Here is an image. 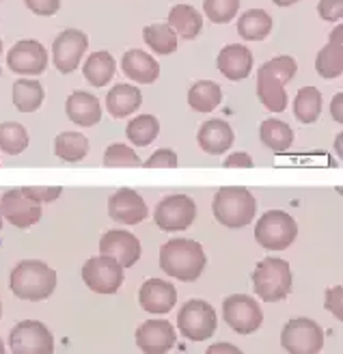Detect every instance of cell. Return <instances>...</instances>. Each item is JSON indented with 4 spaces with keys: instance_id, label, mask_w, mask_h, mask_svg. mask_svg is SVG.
<instances>
[{
    "instance_id": "50",
    "label": "cell",
    "mask_w": 343,
    "mask_h": 354,
    "mask_svg": "<svg viewBox=\"0 0 343 354\" xmlns=\"http://www.w3.org/2000/svg\"><path fill=\"white\" fill-rule=\"evenodd\" d=\"M0 229H3V212H0Z\"/></svg>"
},
{
    "instance_id": "47",
    "label": "cell",
    "mask_w": 343,
    "mask_h": 354,
    "mask_svg": "<svg viewBox=\"0 0 343 354\" xmlns=\"http://www.w3.org/2000/svg\"><path fill=\"white\" fill-rule=\"evenodd\" d=\"M272 3H275L277 7H290V5H296L298 0H272Z\"/></svg>"
},
{
    "instance_id": "6",
    "label": "cell",
    "mask_w": 343,
    "mask_h": 354,
    "mask_svg": "<svg viewBox=\"0 0 343 354\" xmlns=\"http://www.w3.org/2000/svg\"><path fill=\"white\" fill-rule=\"evenodd\" d=\"M298 236L296 221L281 209H270L255 225V240L268 251L290 249Z\"/></svg>"
},
{
    "instance_id": "32",
    "label": "cell",
    "mask_w": 343,
    "mask_h": 354,
    "mask_svg": "<svg viewBox=\"0 0 343 354\" xmlns=\"http://www.w3.org/2000/svg\"><path fill=\"white\" fill-rule=\"evenodd\" d=\"M54 153L65 162H80L89 153V140L80 132H61L54 138Z\"/></svg>"
},
{
    "instance_id": "38",
    "label": "cell",
    "mask_w": 343,
    "mask_h": 354,
    "mask_svg": "<svg viewBox=\"0 0 343 354\" xmlns=\"http://www.w3.org/2000/svg\"><path fill=\"white\" fill-rule=\"evenodd\" d=\"M104 165L106 167H140L138 156L134 153V149H130L128 145L115 143L106 149L104 153Z\"/></svg>"
},
{
    "instance_id": "48",
    "label": "cell",
    "mask_w": 343,
    "mask_h": 354,
    "mask_svg": "<svg viewBox=\"0 0 343 354\" xmlns=\"http://www.w3.org/2000/svg\"><path fill=\"white\" fill-rule=\"evenodd\" d=\"M341 140H343V136L339 134V136H337V151H339V153H341Z\"/></svg>"
},
{
    "instance_id": "40",
    "label": "cell",
    "mask_w": 343,
    "mask_h": 354,
    "mask_svg": "<svg viewBox=\"0 0 343 354\" xmlns=\"http://www.w3.org/2000/svg\"><path fill=\"white\" fill-rule=\"evenodd\" d=\"M145 169H175L177 167V153L173 149H158L149 156V160L142 162Z\"/></svg>"
},
{
    "instance_id": "20",
    "label": "cell",
    "mask_w": 343,
    "mask_h": 354,
    "mask_svg": "<svg viewBox=\"0 0 343 354\" xmlns=\"http://www.w3.org/2000/svg\"><path fill=\"white\" fill-rule=\"evenodd\" d=\"M216 65H219L221 74L225 78H229L233 82L244 80L252 69V52L242 44L225 46L221 50L219 59H216Z\"/></svg>"
},
{
    "instance_id": "41",
    "label": "cell",
    "mask_w": 343,
    "mask_h": 354,
    "mask_svg": "<svg viewBox=\"0 0 343 354\" xmlns=\"http://www.w3.org/2000/svg\"><path fill=\"white\" fill-rule=\"evenodd\" d=\"M317 13L326 22H339L343 15V0H319Z\"/></svg>"
},
{
    "instance_id": "4",
    "label": "cell",
    "mask_w": 343,
    "mask_h": 354,
    "mask_svg": "<svg viewBox=\"0 0 343 354\" xmlns=\"http://www.w3.org/2000/svg\"><path fill=\"white\" fill-rule=\"evenodd\" d=\"M212 212L214 218L227 229H242L255 218L257 201L242 186H225L216 192Z\"/></svg>"
},
{
    "instance_id": "30",
    "label": "cell",
    "mask_w": 343,
    "mask_h": 354,
    "mask_svg": "<svg viewBox=\"0 0 343 354\" xmlns=\"http://www.w3.org/2000/svg\"><path fill=\"white\" fill-rule=\"evenodd\" d=\"M44 86L39 80L20 78L13 82V104L20 113H33L37 111L44 102Z\"/></svg>"
},
{
    "instance_id": "43",
    "label": "cell",
    "mask_w": 343,
    "mask_h": 354,
    "mask_svg": "<svg viewBox=\"0 0 343 354\" xmlns=\"http://www.w3.org/2000/svg\"><path fill=\"white\" fill-rule=\"evenodd\" d=\"M326 309L335 313V317L343 320V309H341V288H333L326 292Z\"/></svg>"
},
{
    "instance_id": "46",
    "label": "cell",
    "mask_w": 343,
    "mask_h": 354,
    "mask_svg": "<svg viewBox=\"0 0 343 354\" xmlns=\"http://www.w3.org/2000/svg\"><path fill=\"white\" fill-rule=\"evenodd\" d=\"M341 102H343V95H341V93H337V95L333 97V117H335V121H337V123H341V121H343V115H341Z\"/></svg>"
},
{
    "instance_id": "8",
    "label": "cell",
    "mask_w": 343,
    "mask_h": 354,
    "mask_svg": "<svg viewBox=\"0 0 343 354\" xmlns=\"http://www.w3.org/2000/svg\"><path fill=\"white\" fill-rule=\"evenodd\" d=\"M281 346L290 354H317L324 346V330L309 317H294L283 326Z\"/></svg>"
},
{
    "instance_id": "22",
    "label": "cell",
    "mask_w": 343,
    "mask_h": 354,
    "mask_svg": "<svg viewBox=\"0 0 343 354\" xmlns=\"http://www.w3.org/2000/svg\"><path fill=\"white\" fill-rule=\"evenodd\" d=\"M65 113L71 119V123L82 128H91L98 126L102 119V106L95 95L86 91H74L65 102Z\"/></svg>"
},
{
    "instance_id": "1",
    "label": "cell",
    "mask_w": 343,
    "mask_h": 354,
    "mask_svg": "<svg viewBox=\"0 0 343 354\" xmlns=\"http://www.w3.org/2000/svg\"><path fill=\"white\" fill-rule=\"evenodd\" d=\"M205 261L207 259L201 244L194 240H186V238L169 240L160 249V268L169 277L184 283H192L201 277Z\"/></svg>"
},
{
    "instance_id": "51",
    "label": "cell",
    "mask_w": 343,
    "mask_h": 354,
    "mask_svg": "<svg viewBox=\"0 0 343 354\" xmlns=\"http://www.w3.org/2000/svg\"><path fill=\"white\" fill-rule=\"evenodd\" d=\"M0 55H3V39H0Z\"/></svg>"
},
{
    "instance_id": "42",
    "label": "cell",
    "mask_w": 343,
    "mask_h": 354,
    "mask_svg": "<svg viewBox=\"0 0 343 354\" xmlns=\"http://www.w3.org/2000/svg\"><path fill=\"white\" fill-rule=\"evenodd\" d=\"M24 3L33 13L44 17H50L61 9V0H24Z\"/></svg>"
},
{
    "instance_id": "39",
    "label": "cell",
    "mask_w": 343,
    "mask_h": 354,
    "mask_svg": "<svg viewBox=\"0 0 343 354\" xmlns=\"http://www.w3.org/2000/svg\"><path fill=\"white\" fill-rule=\"evenodd\" d=\"M22 192L33 201L46 203V201H57L61 197L63 188L61 186H24Z\"/></svg>"
},
{
    "instance_id": "31",
    "label": "cell",
    "mask_w": 343,
    "mask_h": 354,
    "mask_svg": "<svg viewBox=\"0 0 343 354\" xmlns=\"http://www.w3.org/2000/svg\"><path fill=\"white\" fill-rule=\"evenodd\" d=\"M82 74H84L89 84H93L98 88L106 86L115 76V59H113V55H108V52H93V55L86 59V63L82 67Z\"/></svg>"
},
{
    "instance_id": "36",
    "label": "cell",
    "mask_w": 343,
    "mask_h": 354,
    "mask_svg": "<svg viewBox=\"0 0 343 354\" xmlns=\"http://www.w3.org/2000/svg\"><path fill=\"white\" fill-rule=\"evenodd\" d=\"M26 147H28V132L24 130L22 123L15 121L0 123V149L9 156H17Z\"/></svg>"
},
{
    "instance_id": "21",
    "label": "cell",
    "mask_w": 343,
    "mask_h": 354,
    "mask_svg": "<svg viewBox=\"0 0 343 354\" xmlns=\"http://www.w3.org/2000/svg\"><path fill=\"white\" fill-rule=\"evenodd\" d=\"M196 140H198V147H201L205 153L210 156H221L225 153L231 145L236 136H233V130L227 121L223 119H210L205 121L201 128H198V134H196Z\"/></svg>"
},
{
    "instance_id": "45",
    "label": "cell",
    "mask_w": 343,
    "mask_h": 354,
    "mask_svg": "<svg viewBox=\"0 0 343 354\" xmlns=\"http://www.w3.org/2000/svg\"><path fill=\"white\" fill-rule=\"evenodd\" d=\"M205 354H244L238 346L233 344H227V342H221V344H214L205 350Z\"/></svg>"
},
{
    "instance_id": "23",
    "label": "cell",
    "mask_w": 343,
    "mask_h": 354,
    "mask_svg": "<svg viewBox=\"0 0 343 354\" xmlns=\"http://www.w3.org/2000/svg\"><path fill=\"white\" fill-rule=\"evenodd\" d=\"M123 74L134 82L140 84H154L160 76V65L154 57H149L142 50H128L121 59Z\"/></svg>"
},
{
    "instance_id": "34",
    "label": "cell",
    "mask_w": 343,
    "mask_h": 354,
    "mask_svg": "<svg viewBox=\"0 0 343 354\" xmlns=\"http://www.w3.org/2000/svg\"><path fill=\"white\" fill-rule=\"evenodd\" d=\"M142 39L156 52V55H173L177 50V35L169 24H149L142 28Z\"/></svg>"
},
{
    "instance_id": "15",
    "label": "cell",
    "mask_w": 343,
    "mask_h": 354,
    "mask_svg": "<svg viewBox=\"0 0 343 354\" xmlns=\"http://www.w3.org/2000/svg\"><path fill=\"white\" fill-rule=\"evenodd\" d=\"M140 251L142 249L138 238L130 232H123V229H113L100 238V255L115 259L123 268L134 266L140 259Z\"/></svg>"
},
{
    "instance_id": "10",
    "label": "cell",
    "mask_w": 343,
    "mask_h": 354,
    "mask_svg": "<svg viewBox=\"0 0 343 354\" xmlns=\"http://www.w3.org/2000/svg\"><path fill=\"white\" fill-rule=\"evenodd\" d=\"M194 218L196 205L188 194H169L154 212V221L162 232H184L194 223Z\"/></svg>"
},
{
    "instance_id": "49",
    "label": "cell",
    "mask_w": 343,
    "mask_h": 354,
    "mask_svg": "<svg viewBox=\"0 0 343 354\" xmlns=\"http://www.w3.org/2000/svg\"><path fill=\"white\" fill-rule=\"evenodd\" d=\"M0 354H5V346H3V339H0Z\"/></svg>"
},
{
    "instance_id": "33",
    "label": "cell",
    "mask_w": 343,
    "mask_h": 354,
    "mask_svg": "<svg viewBox=\"0 0 343 354\" xmlns=\"http://www.w3.org/2000/svg\"><path fill=\"white\" fill-rule=\"evenodd\" d=\"M322 113V93L315 86H302L294 100V117L300 123H315Z\"/></svg>"
},
{
    "instance_id": "11",
    "label": "cell",
    "mask_w": 343,
    "mask_h": 354,
    "mask_svg": "<svg viewBox=\"0 0 343 354\" xmlns=\"http://www.w3.org/2000/svg\"><path fill=\"white\" fill-rule=\"evenodd\" d=\"M13 354H54V337L46 324L37 320H22L9 335Z\"/></svg>"
},
{
    "instance_id": "5",
    "label": "cell",
    "mask_w": 343,
    "mask_h": 354,
    "mask_svg": "<svg viewBox=\"0 0 343 354\" xmlns=\"http://www.w3.org/2000/svg\"><path fill=\"white\" fill-rule=\"evenodd\" d=\"M252 290L263 303H279L292 292V268L285 259L266 257L252 272Z\"/></svg>"
},
{
    "instance_id": "9",
    "label": "cell",
    "mask_w": 343,
    "mask_h": 354,
    "mask_svg": "<svg viewBox=\"0 0 343 354\" xmlns=\"http://www.w3.org/2000/svg\"><path fill=\"white\" fill-rule=\"evenodd\" d=\"M223 315L229 328H233L240 335H250L261 328L263 313L255 298L246 294H233L225 298L223 303Z\"/></svg>"
},
{
    "instance_id": "18",
    "label": "cell",
    "mask_w": 343,
    "mask_h": 354,
    "mask_svg": "<svg viewBox=\"0 0 343 354\" xmlns=\"http://www.w3.org/2000/svg\"><path fill=\"white\" fill-rule=\"evenodd\" d=\"M108 214L113 221L121 225H138L147 218V203L132 188L117 190L111 199H108Z\"/></svg>"
},
{
    "instance_id": "7",
    "label": "cell",
    "mask_w": 343,
    "mask_h": 354,
    "mask_svg": "<svg viewBox=\"0 0 343 354\" xmlns=\"http://www.w3.org/2000/svg\"><path fill=\"white\" fill-rule=\"evenodd\" d=\"M219 320H216V311L205 300H188V303L179 309L177 315V328L190 342H205L216 333Z\"/></svg>"
},
{
    "instance_id": "24",
    "label": "cell",
    "mask_w": 343,
    "mask_h": 354,
    "mask_svg": "<svg viewBox=\"0 0 343 354\" xmlns=\"http://www.w3.org/2000/svg\"><path fill=\"white\" fill-rule=\"evenodd\" d=\"M343 28L337 26L331 35V41L317 52L315 59V69L322 78L333 80L343 74Z\"/></svg>"
},
{
    "instance_id": "12",
    "label": "cell",
    "mask_w": 343,
    "mask_h": 354,
    "mask_svg": "<svg viewBox=\"0 0 343 354\" xmlns=\"http://www.w3.org/2000/svg\"><path fill=\"white\" fill-rule=\"evenodd\" d=\"M84 286L95 294H115L123 283V266L111 257H91L82 266Z\"/></svg>"
},
{
    "instance_id": "35",
    "label": "cell",
    "mask_w": 343,
    "mask_h": 354,
    "mask_svg": "<svg viewBox=\"0 0 343 354\" xmlns=\"http://www.w3.org/2000/svg\"><path fill=\"white\" fill-rule=\"evenodd\" d=\"M160 132V123L154 115H140L136 119H132L125 128V136H128L130 143H134L136 147H147L158 138Z\"/></svg>"
},
{
    "instance_id": "28",
    "label": "cell",
    "mask_w": 343,
    "mask_h": 354,
    "mask_svg": "<svg viewBox=\"0 0 343 354\" xmlns=\"http://www.w3.org/2000/svg\"><path fill=\"white\" fill-rule=\"evenodd\" d=\"M259 138H261V143L268 149H272L275 153H285L294 143V132L285 121L266 119V121H261Z\"/></svg>"
},
{
    "instance_id": "26",
    "label": "cell",
    "mask_w": 343,
    "mask_h": 354,
    "mask_svg": "<svg viewBox=\"0 0 343 354\" xmlns=\"http://www.w3.org/2000/svg\"><path fill=\"white\" fill-rule=\"evenodd\" d=\"M169 26L182 39H194L203 28V17L190 5H175L169 13Z\"/></svg>"
},
{
    "instance_id": "29",
    "label": "cell",
    "mask_w": 343,
    "mask_h": 354,
    "mask_svg": "<svg viewBox=\"0 0 343 354\" xmlns=\"http://www.w3.org/2000/svg\"><path fill=\"white\" fill-rule=\"evenodd\" d=\"M272 30V17L263 9H248L238 20V35L246 41H261Z\"/></svg>"
},
{
    "instance_id": "44",
    "label": "cell",
    "mask_w": 343,
    "mask_h": 354,
    "mask_svg": "<svg viewBox=\"0 0 343 354\" xmlns=\"http://www.w3.org/2000/svg\"><path fill=\"white\" fill-rule=\"evenodd\" d=\"M252 165V158L244 151H238V153H231L227 160H225V169H233V167H240V169H250Z\"/></svg>"
},
{
    "instance_id": "3",
    "label": "cell",
    "mask_w": 343,
    "mask_h": 354,
    "mask_svg": "<svg viewBox=\"0 0 343 354\" xmlns=\"http://www.w3.org/2000/svg\"><path fill=\"white\" fill-rule=\"evenodd\" d=\"M57 288V272L39 259H24L11 272V292L22 300H46Z\"/></svg>"
},
{
    "instance_id": "19",
    "label": "cell",
    "mask_w": 343,
    "mask_h": 354,
    "mask_svg": "<svg viewBox=\"0 0 343 354\" xmlns=\"http://www.w3.org/2000/svg\"><path fill=\"white\" fill-rule=\"evenodd\" d=\"M138 303L147 313L154 315H165L169 313L175 303H177V292L175 286L169 281H160V279H147L140 286L138 292Z\"/></svg>"
},
{
    "instance_id": "27",
    "label": "cell",
    "mask_w": 343,
    "mask_h": 354,
    "mask_svg": "<svg viewBox=\"0 0 343 354\" xmlns=\"http://www.w3.org/2000/svg\"><path fill=\"white\" fill-rule=\"evenodd\" d=\"M223 102V88L214 80H198L188 88V104L196 113H210Z\"/></svg>"
},
{
    "instance_id": "25",
    "label": "cell",
    "mask_w": 343,
    "mask_h": 354,
    "mask_svg": "<svg viewBox=\"0 0 343 354\" xmlns=\"http://www.w3.org/2000/svg\"><path fill=\"white\" fill-rule=\"evenodd\" d=\"M140 104H142V95L132 84H115L106 95V111L115 119H123L136 113V109H140Z\"/></svg>"
},
{
    "instance_id": "52",
    "label": "cell",
    "mask_w": 343,
    "mask_h": 354,
    "mask_svg": "<svg viewBox=\"0 0 343 354\" xmlns=\"http://www.w3.org/2000/svg\"><path fill=\"white\" fill-rule=\"evenodd\" d=\"M0 313H3V307H0Z\"/></svg>"
},
{
    "instance_id": "13",
    "label": "cell",
    "mask_w": 343,
    "mask_h": 354,
    "mask_svg": "<svg viewBox=\"0 0 343 354\" xmlns=\"http://www.w3.org/2000/svg\"><path fill=\"white\" fill-rule=\"evenodd\" d=\"M86 46H89V39L82 30H76V28L63 30L59 37L54 39V46H52L54 67H57L61 74H71L80 65V59L84 55Z\"/></svg>"
},
{
    "instance_id": "2",
    "label": "cell",
    "mask_w": 343,
    "mask_h": 354,
    "mask_svg": "<svg viewBox=\"0 0 343 354\" xmlns=\"http://www.w3.org/2000/svg\"><path fill=\"white\" fill-rule=\"evenodd\" d=\"M298 65L292 57H275L259 67L257 74V97L272 113H283L287 106L285 84L292 82Z\"/></svg>"
},
{
    "instance_id": "17",
    "label": "cell",
    "mask_w": 343,
    "mask_h": 354,
    "mask_svg": "<svg viewBox=\"0 0 343 354\" xmlns=\"http://www.w3.org/2000/svg\"><path fill=\"white\" fill-rule=\"evenodd\" d=\"M177 337L169 320H147L136 328V346L145 354H165L173 350Z\"/></svg>"
},
{
    "instance_id": "14",
    "label": "cell",
    "mask_w": 343,
    "mask_h": 354,
    "mask_svg": "<svg viewBox=\"0 0 343 354\" xmlns=\"http://www.w3.org/2000/svg\"><path fill=\"white\" fill-rule=\"evenodd\" d=\"M0 212L3 216L20 229H28L41 218V203L28 199L22 188H11L0 199Z\"/></svg>"
},
{
    "instance_id": "37",
    "label": "cell",
    "mask_w": 343,
    "mask_h": 354,
    "mask_svg": "<svg viewBox=\"0 0 343 354\" xmlns=\"http://www.w3.org/2000/svg\"><path fill=\"white\" fill-rule=\"evenodd\" d=\"M240 0H203V11L214 24H227L238 15Z\"/></svg>"
},
{
    "instance_id": "16",
    "label": "cell",
    "mask_w": 343,
    "mask_h": 354,
    "mask_svg": "<svg viewBox=\"0 0 343 354\" xmlns=\"http://www.w3.org/2000/svg\"><path fill=\"white\" fill-rule=\"evenodd\" d=\"M7 65L15 74L37 76V74H44V69L48 65V52L39 41L22 39L9 50Z\"/></svg>"
}]
</instances>
